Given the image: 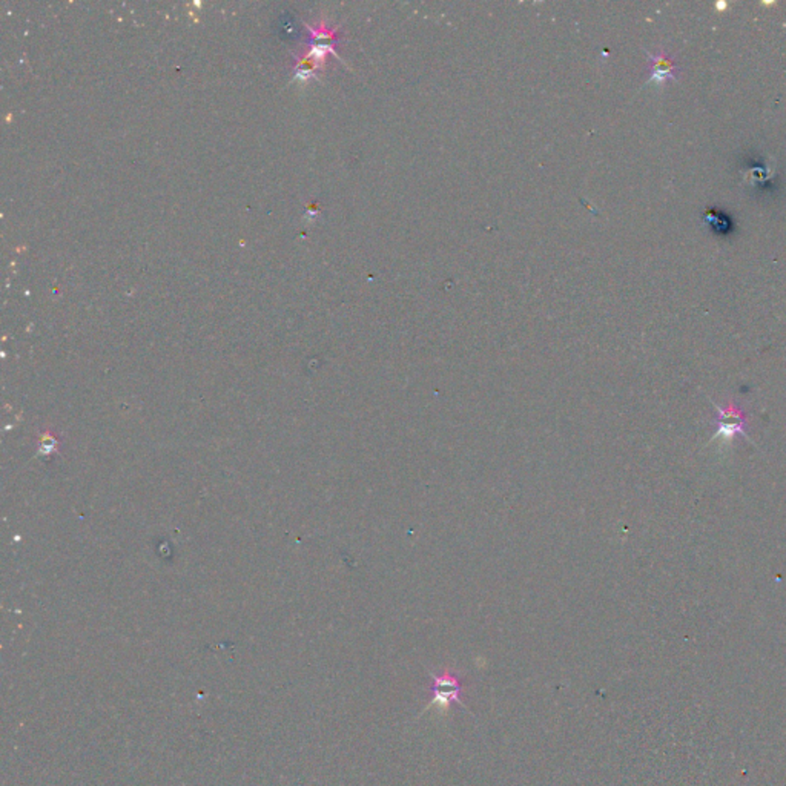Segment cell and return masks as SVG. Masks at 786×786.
<instances>
[{"label": "cell", "instance_id": "obj_1", "mask_svg": "<svg viewBox=\"0 0 786 786\" xmlns=\"http://www.w3.org/2000/svg\"><path fill=\"white\" fill-rule=\"evenodd\" d=\"M716 424H717V430H716L715 437L711 438V441H717L725 446V444H730L739 435L750 439L745 430V413L735 402H730V406L726 409H720L717 406Z\"/></svg>", "mask_w": 786, "mask_h": 786}, {"label": "cell", "instance_id": "obj_2", "mask_svg": "<svg viewBox=\"0 0 786 786\" xmlns=\"http://www.w3.org/2000/svg\"><path fill=\"white\" fill-rule=\"evenodd\" d=\"M463 680L448 670L441 674H433L430 685L432 702L427 708L435 705L439 708H448L453 704L463 705Z\"/></svg>", "mask_w": 786, "mask_h": 786}, {"label": "cell", "instance_id": "obj_3", "mask_svg": "<svg viewBox=\"0 0 786 786\" xmlns=\"http://www.w3.org/2000/svg\"><path fill=\"white\" fill-rule=\"evenodd\" d=\"M647 52L648 65H650V78H648L645 85L656 83V85H665L669 80H676L678 79L679 67L670 59L665 52Z\"/></svg>", "mask_w": 786, "mask_h": 786}]
</instances>
